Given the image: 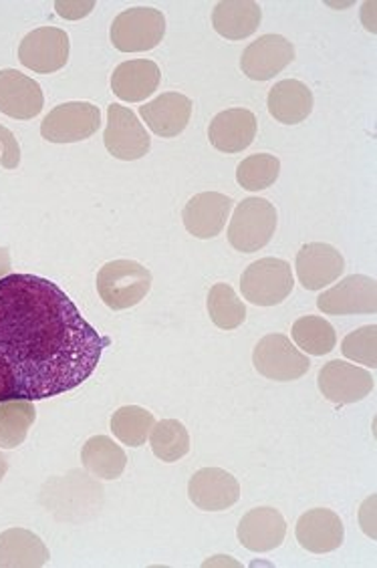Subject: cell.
I'll use <instances>...</instances> for the list:
<instances>
[{
  "label": "cell",
  "instance_id": "6da1fadb",
  "mask_svg": "<svg viewBox=\"0 0 377 568\" xmlns=\"http://www.w3.org/2000/svg\"><path fill=\"white\" fill-rule=\"evenodd\" d=\"M111 345L55 283L34 274L0 278V357L19 399L41 402L88 382Z\"/></svg>",
  "mask_w": 377,
  "mask_h": 568
},
{
  "label": "cell",
  "instance_id": "7a4b0ae2",
  "mask_svg": "<svg viewBox=\"0 0 377 568\" xmlns=\"http://www.w3.org/2000/svg\"><path fill=\"white\" fill-rule=\"evenodd\" d=\"M152 288V273L144 264L113 261L98 273V293L111 311L140 305Z\"/></svg>",
  "mask_w": 377,
  "mask_h": 568
},
{
  "label": "cell",
  "instance_id": "3957f363",
  "mask_svg": "<svg viewBox=\"0 0 377 568\" xmlns=\"http://www.w3.org/2000/svg\"><path fill=\"white\" fill-rule=\"evenodd\" d=\"M277 230V210L265 197H246L234 210L228 242L234 251L253 254L273 241Z\"/></svg>",
  "mask_w": 377,
  "mask_h": 568
},
{
  "label": "cell",
  "instance_id": "277c9868",
  "mask_svg": "<svg viewBox=\"0 0 377 568\" xmlns=\"http://www.w3.org/2000/svg\"><path fill=\"white\" fill-rule=\"evenodd\" d=\"M166 34V17L155 9H130L113 19L111 43L122 53H144L162 43Z\"/></svg>",
  "mask_w": 377,
  "mask_h": 568
},
{
  "label": "cell",
  "instance_id": "5b68a950",
  "mask_svg": "<svg viewBox=\"0 0 377 568\" xmlns=\"http://www.w3.org/2000/svg\"><path fill=\"white\" fill-rule=\"evenodd\" d=\"M295 286L291 264L281 258H261L251 264L241 278L243 296L256 306L281 305Z\"/></svg>",
  "mask_w": 377,
  "mask_h": 568
},
{
  "label": "cell",
  "instance_id": "8992f818",
  "mask_svg": "<svg viewBox=\"0 0 377 568\" xmlns=\"http://www.w3.org/2000/svg\"><path fill=\"white\" fill-rule=\"evenodd\" d=\"M256 372L271 382H297L310 369V361L285 335H266L253 353Z\"/></svg>",
  "mask_w": 377,
  "mask_h": 568
},
{
  "label": "cell",
  "instance_id": "52a82bcc",
  "mask_svg": "<svg viewBox=\"0 0 377 568\" xmlns=\"http://www.w3.org/2000/svg\"><path fill=\"white\" fill-rule=\"evenodd\" d=\"M101 128V111L88 101L57 105L43 123L41 135L51 143H78L95 135Z\"/></svg>",
  "mask_w": 377,
  "mask_h": 568
},
{
  "label": "cell",
  "instance_id": "ba28073f",
  "mask_svg": "<svg viewBox=\"0 0 377 568\" xmlns=\"http://www.w3.org/2000/svg\"><path fill=\"white\" fill-rule=\"evenodd\" d=\"M103 142L108 152L123 162L142 160L152 148L144 123H140L132 110L118 103L108 108V128L103 133Z\"/></svg>",
  "mask_w": 377,
  "mask_h": 568
},
{
  "label": "cell",
  "instance_id": "9c48e42d",
  "mask_svg": "<svg viewBox=\"0 0 377 568\" xmlns=\"http://www.w3.org/2000/svg\"><path fill=\"white\" fill-rule=\"evenodd\" d=\"M325 315H376L377 283L371 276L351 274L317 298Z\"/></svg>",
  "mask_w": 377,
  "mask_h": 568
},
{
  "label": "cell",
  "instance_id": "30bf717a",
  "mask_svg": "<svg viewBox=\"0 0 377 568\" xmlns=\"http://www.w3.org/2000/svg\"><path fill=\"white\" fill-rule=\"evenodd\" d=\"M317 385L325 399L333 404L347 405L366 399L374 392L376 379L366 369L337 359L323 365Z\"/></svg>",
  "mask_w": 377,
  "mask_h": 568
},
{
  "label": "cell",
  "instance_id": "8fae6325",
  "mask_svg": "<svg viewBox=\"0 0 377 568\" xmlns=\"http://www.w3.org/2000/svg\"><path fill=\"white\" fill-rule=\"evenodd\" d=\"M19 59L34 73H55L69 61V34L57 27L34 29L22 39Z\"/></svg>",
  "mask_w": 377,
  "mask_h": 568
},
{
  "label": "cell",
  "instance_id": "7c38bea8",
  "mask_svg": "<svg viewBox=\"0 0 377 568\" xmlns=\"http://www.w3.org/2000/svg\"><path fill=\"white\" fill-rule=\"evenodd\" d=\"M295 61V44L281 34H263L244 49L241 69L253 81H268Z\"/></svg>",
  "mask_w": 377,
  "mask_h": 568
},
{
  "label": "cell",
  "instance_id": "4fadbf2b",
  "mask_svg": "<svg viewBox=\"0 0 377 568\" xmlns=\"http://www.w3.org/2000/svg\"><path fill=\"white\" fill-rule=\"evenodd\" d=\"M190 500L204 513H222L233 508L241 498V484L221 468H202L188 484Z\"/></svg>",
  "mask_w": 377,
  "mask_h": 568
},
{
  "label": "cell",
  "instance_id": "5bb4252c",
  "mask_svg": "<svg viewBox=\"0 0 377 568\" xmlns=\"http://www.w3.org/2000/svg\"><path fill=\"white\" fill-rule=\"evenodd\" d=\"M233 206V197L224 196L221 192H202L190 197L182 212V220L192 236L200 241H211L226 226Z\"/></svg>",
  "mask_w": 377,
  "mask_h": 568
},
{
  "label": "cell",
  "instance_id": "9a60e30c",
  "mask_svg": "<svg viewBox=\"0 0 377 568\" xmlns=\"http://www.w3.org/2000/svg\"><path fill=\"white\" fill-rule=\"evenodd\" d=\"M43 89L17 69L0 71V111L12 120L29 121L43 111Z\"/></svg>",
  "mask_w": 377,
  "mask_h": 568
},
{
  "label": "cell",
  "instance_id": "2e32d148",
  "mask_svg": "<svg viewBox=\"0 0 377 568\" xmlns=\"http://www.w3.org/2000/svg\"><path fill=\"white\" fill-rule=\"evenodd\" d=\"M297 276L307 291H322L345 271L344 254L325 242L305 244L297 254Z\"/></svg>",
  "mask_w": 377,
  "mask_h": 568
},
{
  "label": "cell",
  "instance_id": "e0dca14e",
  "mask_svg": "<svg viewBox=\"0 0 377 568\" xmlns=\"http://www.w3.org/2000/svg\"><path fill=\"white\" fill-rule=\"evenodd\" d=\"M295 535L305 550L325 555L344 545L345 528L342 518L333 510L315 508L300 516Z\"/></svg>",
  "mask_w": 377,
  "mask_h": 568
},
{
  "label": "cell",
  "instance_id": "ac0fdd59",
  "mask_svg": "<svg viewBox=\"0 0 377 568\" xmlns=\"http://www.w3.org/2000/svg\"><path fill=\"white\" fill-rule=\"evenodd\" d=\"M287 523L275 508H255L246 513L238 525V540L251 552H271L283 545Z\"/></svg>",
  "mask_w": 377,
  "mask_h": 568
},
{
  "label": "cell",
  "instance_id": "d6986e66",
  "mask_svg": "<svg viewBox=\"0 0 377 568\" xmlns=\"http://www.w3.org/2000/svg\"><path fill=\"white\" fill-rule=\"evenodd\" d=\"M140 115L155 135L170 140L188 128L192 101L182 93H162L160 98L140 108Z\"/></svg>",
  "mask_w": 377,
  "mask_h": 568
},
{
  "label": "cell",
  "instance_id": "ffe728a7",
  "mask_svg": "<svg viewBox=\"0 0 377 568\" xmlns=\"http://www.w3.org/2000/svg\"><path fill=\"white\" fill-rule=\"evenodd\" d=\"M256 118L253 111L236 108L218 113L208 128L212 148L222 153H241L255 142Z\"/></svg>",
  "mask_w": 377,
  "mask_h": 568
},
{
  "label": "cell",
  "instance_id": "44dd1931",
  "mask_svg": "<svg viewBox=\"0 0 377 568\" xmlns=\"http://www.w3.org/2000/svg\"><path fill=\"white\" fill-rule=\"evenodd\" d=\"M160 67L150 59H133L115 67L111 75V91L128 103H140L152 98L160 85Z\"/></svg>",
  "mask_w": 377,
  "mask_h": 568
},
{
  "label": "cell",
  "instance_id": "7402d4cb",
  "mask_svg": "<svg viewBox=\"0 0 377 568\" xmlns=\"http://www.w3.org/2000/svg\"><path fill=\"white\" fill-rule=\"evenodd\" d=\"M313 91L303 81L285 79L268 91V113L285 125H297L307 120L313 111Z\"/></svg>",
  "mask_w": 377,
  "mask_h": 568
},
{
  "label": "cell",
  "instance_id": "603a6c76",
  "mask_svg": "<svg viewBox=\"0 0 377 568\" xmlns=\"http://www.w3.org/2000/svg\"><path fill=\"white\" fill-rule=\"evenodd\" d=\"M263 21L261 7L253 0H226L218 2L212 12L214 31L228 41H243L256 33Z\"/></svg>",
  "mask_w": 377,
  "mask_h": 568
},
{
  "label": "cell",
  "instance_id": "cb8c5ba5",
  "mask_svg": "<svg viewBox=\"0 0 377 568\" xmlns=\"http://www.w3.org/2000/svg\"><path fill=\"white\" fill-rule=\"evenodd\" d=\"M49 560V548L27 528H9L0 535V568H41Z\"/></svg>",
  "mask_w": 377,
  "mask_h": 568
},
{
  "label": "cell",
  "instance_id": "d4e9b609",
  "mask_svg": "<svg viewBox=\"0 0 377 568\" xmlns=\"http://www.w3.org/2000/svg\"><path fill=\"white\" fill-rule=\"evenodd\" d=\"M81 462L85 470L101 480H118L128 466V456L111 437L95 436L81 449Z\"/></svg>",
  "mask_w": 377,
  "mask_h": 568
},
{
  "label": "cell",
  "instance_id": "484cf974",
  "mask_svg": "<svg viewBox=\"0 0 377 568\" xmlns=\"http://www.w3.org/2000/svg\"><path fill=\"white\" fill-rule=\"evenodd\" d=\"M37 419L33 402H0V448H19Z\"/></svg>",
  "mask_w": 377,
  "mask_h": 568
},
{
  "label": "cell",
  "instance_id": "4316f807",
  "mask_svg": "<svg viewBox=\"0 0 377 568\" xmlns=\"http://www.w3.org/2000/svg\"><path fill=\"white\" fill-rule=\"evenodd\" d=\"M154 426V414L147 412L144 407H140V405H125L111 416L113 436L130 448L144 446L145 439L150 437Z\"/></svg>",
  "mask_w": 377,
  "mask_h": 568
},
{
  "label": "cell",
  "instance_id": "83f0119b",
  "mask_svg": "<svg viewBox=\"0 0 377 568\" xmlns=\"http://www.w3.org/2000/svg\"><path fill=\"white\" fill-rule=\"evenodd\" d=\"M293 341L297 343L300 351H305L307 355L323 357L327 353H332L337 345V335L329 321L323 317H300L293 325Z\"/></svg>",
  "mask_w": 377,
  "mask_h": 568
},
{
  "label": "cell",
  "instance_id": "f1b7e54d",
  "mask_svg": "<svg viewBox=\"0 0 377 568\" xmlns=\"http://www.w3.org/2000/svg\"><path fill=\"white\" fill-rule=\"evenodd\" d=\"M150 444L155 458L172 464L190 452L188 429L177 419H162L152 427Z\"/></svg>",
  "mask_w": 377,
  "mask_h": 568
},
{
  "label": "cell",
  "instance_id": "f546056e",
  "mask_svg": "<svg viewBox=\"0 0 377 568\" xmlns=\"http://www.w3.org/2000/svg\"><path fill=\"white\" fill-rule=\"evenodd\" d=\"M206 306H208L212 323L222 331L238 328L246 321V306L236 296L231 284H214L208 293Z\"/></svg>",
  "mask_w": 377,
  "mask_h": 568
},
{
  "label": "cell",
  "instance_id": "4dcf8cb0",
  "mask_svg": "<svg viewBox=\"0 0 377 568\" xmlns=\"http://www.w3.org/2000/svg\"><path fill=\"white\" fill-rule=\"evenodd\" d=\"M281 174V162L271 153H255L236 168V182L248 192H261L273 186Z\"/></svg>",
  "mask_w": 377,
  "mask_h": 568
},
{
  "label": "cell",
  "instance_id": "1f68e13d",
  "mask_svg": "<svg viewBox=\"0 0 377 568\" xmlns=\"http://www.w3.org/2000/svg\"><path fill=\"white\" fill-rule=\"evenodd\" d=\"M342 353L347 359L361 363L366 367L376 369L377 367V327L367 325V327L357 328L349 333L342 343Z\"/></svg>",
  "mask_w": 377,
  "mask_h": 568
},
{
  "label": "cell",
  "instance_id": "d6a6232c",
  "mask_svg": "<svg viewBox=\"0 0 377 568\" xmlns=\"http://www.w3.org/2000/svg\"><path fill=\"white\" fill-rule=\"evenodd\" d=\"M0 164L4 170H14L21 164V145L17 142V138L12 135L11 130H7L4 125H0Z\"/></svg>",
  "mask_w": 377,
  "mask_h": 568
},
{
  "label": "cell",
  "instance_id": "836d02e7",
  "mask_svg": "<svg viewBox=\"0 0 377 568\" xmlns=\"http://www.w3.org/2000/svg\"><path fill=\"white\" fill-rule=\"evenodd\" d=\"M57 12H59V17H63V19H69V21H78V19H83V17H88L89 12L95 9V2L93 0H89V2H55Z\"/></svg>",
  "mask_w": 377,
  "mask_h": 568
},
{
  "label": "cell",
  "instance_id": "e575fe53",
  "mask_svg": "<svg viewBox=\"0 0 377 568\" xmlns=\"http://www.w3.org/2000/svg\"><path fill=\"white\" fill-rule=\"evenodd\" d=\"M11 273V252L9 248H0V278Z\"/></svg>",
  "mask_w": 377,
  "mask_h": 568
},
{
  "label": "cell",
  "instance_id": "d590c367",
  "mask_svg": "<svg viewBox=\"0 0 377 568\" xmlns=\"http://www.w3.org/2000/svg\"><path fill=\"white\" fill-rule=\"evenodd\" d=\"M7 470H9V464H7V459H4V456L0 454V481H2V478L7 476Z\"/></svg>",
  "mask_w": 377,
  "mask_h": 568
}]
</instances>
